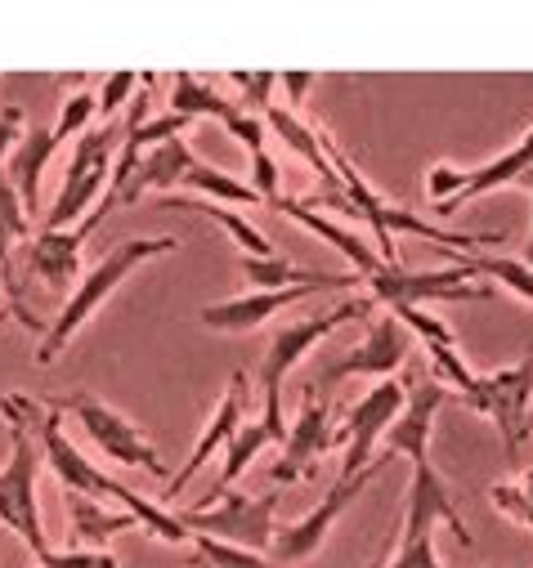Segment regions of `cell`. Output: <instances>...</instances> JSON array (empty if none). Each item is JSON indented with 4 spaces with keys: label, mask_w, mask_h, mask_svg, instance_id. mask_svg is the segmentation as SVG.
I'll list each match as a JSON object with an SVG mask.
<instances>
[{
    "label": "cell",
    "mask_w": 533,
    "mask_h": 568,
    "mask_svg": "<svg viewBox=\"0 0 533 568\" xmlns=\"http://www.w3.org/2000/svg\"><path fill=\"white\" fill-rule=\"evenodd\" d=\"M37 412L41 403L10 394L0 398V416L10 425V462L0 470V524L14 528L37 559L50 555L46 528H41V497H37V470H41V439H37Z\"/></svg>",
    "instance_id": "cell-1"
},
{
    "label": "cell",
    "mask_w": 533,
    "mask_h": 568,
    "mask_svg": "<svg viewBox=\"0 0 533 568\" xmlns=\"http://www.w3.org/2000/svg\"><path fill=\"white\" fill-rule=\"evenodd\" d=\"M372 314V296H350L341 305H332L328 314H310V318H296V323H283L274 336H270V349H264V363H260V420L264 430L274 435V444L288 439V420H283V381L288 372L319 345L328 341L336 327L354 323V318H368Z\"/></svg>",
    "instance_id": "cell-2"
},
{
    "label": "cell",
    "mask_w": 533,
    "mask_h": 568,
    "mask_svg": "<svg viewBox=\"0 0 533 568\" xmlns=\"http://www.w3.org/2000/svg\"><path fill=\"white\" fill-rule=\"evenodd\" d=\"M180 246V237H125V242H117V246H108V255L77 282V292H72V301L63 305V314L50 323V332L41 336V349H37V363H54L63 349H68V341L99 314V305L121 287V282L135 273L144 260H153V255H171Z\"/></svg>",
    "instance_id": "cell-3"
},
{
    "label": "cell",
    "mask_w": 533,
    "mask_h": 568,
    "mask_svg": "<svg viewBox=\"0 0 533 568\" xmlns=\"http://www.w3.org/2000/svg\"><path fill=\"white\" fill-rule=\"evenodd\" d=\"M121 139H125V121L121 125H90L77 139L63 189H59V202L46 215V229H77L86 220V206H94L103 197L108 180H112V162L121 153Z\"/></svg>",
    "instance_id": "cell-4"
},
{
    "label": "cell",
    "mask_w": 533,
    "mask_h": 568,
    "mask_svg": "<svg viewBox=\"0 0 533 568\" xmlns=\"http://www.w3.org/2000/svg\"><path fill=\"white\" fill-rule=\"evenodd\" d=\"M279 497L283 493H260V497H247V493H224L207 506H193V510H180V524L189 532H202V537H215V541H229V546H242V550H270L274 546V510H279Z\"/></svg>",
    "instance_id": "cell-5"
},
{
    "label": "cell",
    "mask_w": 533,
    "mask_h": 568,
    "mask_svg": "<svg viewBox=\"0 0 533 568\" xmlns=\"http://www.w3.org/2000/svg\"><path fill=\"white\" fill-rule=\"evenodd\" d=\"M462 403L497 425L506 457H515L520 444H524L529 430H533V416H529V403H533V354H524L515 367L475 376V381L462 389Z\"/></svg>",
    "instance_id": "cell-6"
},
{
    "label": "cell",
    "mask_w": 533,
    "mask_h": 568,
    "mask_svg": "<svg viewBox=\"0 0 533 568\" xmlns=\"http://www.w3.org/2000/svg\"><path fill=\"white\" fill-rule=\"evenodd\" d=\"M54 412H72L81 420V430L94 439V448L117 462V466H135V470H149V475H167V462L158 457V448L140 435L135 420H125L117 407L99 403L94 394H68L59 403H50Z\"/></svg>",
    "instance_id": "cell-7"
},
{
    "label": "cell",
    "mask_w": 533,
    "mask_h": 568,
    "mask_svg": "<svg viewBox=\"0 0 533 568\" xmlns=\"http://www.w3.org/2000/svg\"><path fill=\"white\" fill-rule=\"evenodd\" d=\"M385 462H390V453H385V457H376V462H372L368 470H359V475H341L305 519H296L292 528L274 532V546H270V550H274V559H279L283 568H288V564H305V559L323 546V537L332 532V524L354 506V497H359V493H363V488L385 470Z\"/></svg>",
    "instance_id": "cell-8"
},
{
    "label": "cell",
    "mask_w": 533,
    "mask_h": 568,
    "mask_svg": "<svg viewBox=\"0 0 533 568\" xmlns=\"http://www.w3.org/2000/svg\"><path fill=\"white\" fill-rule=\"evenodd\" d=\"M368 292H372V305H431V301H489L493 292L489 287H471V282L449 264V268H431V273H413L404 264H381L372 277H368Z\"/></svg>",
    "instance_id": "cell-9"
},
{
    "label": "cell",
    "mask_w": 533,
    "mask_h": 568,
    "mask_svg": "<svg viewBox=\"0 0 533 568\" xmlns=\"http://www.w3.org/2000/svg\"><path fill=\"white\" fill-rule=\"evenodd\" d=\"M359 273H319L314 282H301V287H283V292H251V296H238V301H224V305H207L202 310V327L211 332H251L260 327L270 314L279 310H292V305H305L310 296H323V292H345V287H359Z\"/></svg>",
    "instance_id": "cell-10"
},
{
    "label": "cell",
    "mask_w": 533,
    "mask_h": 568,
    "mask_svg": "<svg viewBox=\"0 0 533 568\" xmlns=\"http://www.w3.org/2000/svg\"><path fill=\"white\" fill-rule=\"evenodd\" d=\"M409 398V381H381L372 385L345 416V425L336 430V444H345V457H341V475H359L372 466V448L376 439L390 430V420L399 416Z\"/></svg>",
    "instance_id": "cell-11"
},
{
    "label": "cell",
    "mask_w": 533,
    "mask_h": 568,
    "mask_svg": "<svg viewBox=\"0 0 533 568\" xmlns=\"http://www.w3.org/2000/svg\"><path fill=\"white\" fill-rule=\"evenodd\" d=\"M328 403L319 398L314 385H305L301 394V412L292 420V430L283 439V462L274 466V484H296V479H310L323 462V453L336 444V430L328 425Z\"/></svg>",
    "instance_id": "cell-12"
},
{
    "label": "cell",
    "mask_w": 533,
    "mask_h": 568,
    "mask_svg": "<svg viewBox=\"0 0 533 568\" xmlns=\"http://www.w3.org/2000/svg\"><path fill=\"white\" fill-rule=\"evenodd\" d=\"M37 439H41V457L50 462V470L59 475L63 493H81V497H117V479H108L99 466H90V457H81L72 448V439L63 435V412L41 407L37 412Z\"/></svg>",
    "instance_id": "cell-13"
},
{
    "label": "cell",
    "mask_w": 533,
    "mask_h": 568,
    "mask_svg": "<svg viewBox=\"0 0 533 568\" xmlns=\"http://www.w3.org/2000/svg\"><path fill=\"white\" fill-rule=\"evenodd\" d=\"M404 358H409V332L385 314L381 323H372V327H368L363 345H354L345 358L328 363V367L314 376V389H319V385L350 381V376H376V381H390L399 367H404Z\"/></svg>",
    "instance_id": "cell-14"
},
{
    "label": "cell",
    "mask_w": 533,
    "mask_h": 568,
    "mask_svg": "<svg viewBox=\"0 0 533 568\" xmlns=\"http://www.w3.org/2000/svg\"><path fill=\"white\" fill-rule=\"evenodd\" d=\"M435 524H444V528L453 532L457 546H475L466 519L457 515V501H453L444 475L426 462V466H413L409 506H404V541H409V537H426V532H435Z\"/></svg>",
    "instance_id": "cell-15"
},
{
    "label": "cell",
    "mask_w": 533,
    "mask_h": 568,
    "mask_svg": "<svg viewBox=\"0 0 533 568\" xmlns=\"http://www.w3.org/2000/svg\"><path fill=\"white\" fill-rule=\"evenodd\" d=\"M444 398H449V389L440 385V376H431V381H409L404 407H399V416L390 420V430L381 435L385 448H390V457L399 453V457H409L413 466H426V462H431V420H435V412L444 407Z\"/></svg>",
    "instance_id": "cell-16"
},
{
    "label": "cell",
    "mask_w": 533,
    "mask_h": 568,
    "mask_svg": "<svg viewBox=\"0 0 533 568\" xmlns=\"http://www.w3.org/2000/svg\"><path fill=\"white\" fill-rule=\"evenodd\" d=\"M247 372H233L229 376V389H224V398L215 403V412H211V420H207V430H202V439L193 444V457H189V466L180 470V475H171V484H167V497L175 501L189 484H193V475L215 457V453H224V444L233 439V430L247 420Z\"/></svg>",
    "instance_id": "cell-17"
},
{
    "label": "cell",
    "mask_w": 533,
    "mask_h": 568,
    "mask_svg": "<svg viewBox=\"0 0 533 568\" xmlns=\"http://www.w3.org/2000/svg\"><path fill=\"white\" fill-rule=\"evenodd\" d=\"M86 237L90 233L81 224L77 229H41L37 242H32V255H28L32 273L46 282V287L63 292L68 282L81 273V246H86Z\"/></svg>",
    "instance_id": "cell-18"
},
{
    "label": "cell",
    "mask_w": 533,
    "mask_h": 568,
    "mask_svg": "<svg viewBox=\"0 0 533 568\" xmlns=\"http://www.w3.org/2000/svg\"><path fill=\"white\" fill-rule=\"evenodd\" d=\"M270 211H283V215H292V220H296L301 229H310L314 237H323V242H332V246H336V251H341V255H345V260L354 264V273H359L363 282H368V277H372V273H376V268L385 264V260L376 255V246H368V242H363L359 233H350V229H341V224H332L328 215H319V211H310V206H305V202H296V197H279V202H274Z\"/></svg>",
    "instance_id": "cell-19"
},
{
    "label": "cell",
    "mask_w": 533,
    "mask_h": 568,
    "mask_svg": "<svg viewBox=\"0 0 533 568\" xmlns=\"http://www.w3.org/2000/svg\"><path fill=\"white\" fill-rule=\"evenodd\" d=\"M529 171H533V130L520 139V144H515L511 153H502V158H493V162H484V166L466 171V180H462L457 197H453L449 206H440L435 215H453V211H462L466 202H475V197H484V193H493V189H502V184H520Z\"/></svg>",
    "instance_id": "cell-20"
},
{
    "label": "cell",
    "mask_w": 533,
    "mask_h": 568,
    "mask_svg": "<svg viewBox=\"0 0 533 568\" xmlns=\"http://www.w3.org/2000/svg\"><path fill=\"white\" fill-rule=\"evenodd\" d=\"M63 506H68V537L77 541V550H99L108 537H117L125 528H140L130 510H108L81 493H63Z\"/></svg>",
    "instance_id": "cell-21"
},
{
    "label": "cell",
    "mask_w": 533,
    "mask_h": 568,
    "mask_svg": "<svg viewBox=\"0 0 533 568\" xmlns=\"http://www.w3.org/2000/svg\"><path fill=\"white\" fill-rule=\"evenodd\" d=\"M264 130H274L283 144L319 175V189H341V180H336V171H332V162H328V153H323V144H319V130H310L292 108H279V103H270V112H264Z\"/></svg>",
    "instance_id": "cell-22"
},
{
    "label": "cell",
    "mask_w": 533,
    "mask_h": 568,
    "mask_svg": "<svg viewBox=\"0 0 533 568\" xmlns=\"http://www.w3.org/2000/svg\"><path fill=\"white\" fill-rule=\"evenodd\" d=\"M54 153H59V144H54L50 130H28L23 144H19L14 158H10V171H6V175H10V184H14V193H19V202H23L28 215H37L41 175H46V166H50Z\"/></svg>",
    "instance_id": "cell-23"
},
{
    "label": "cell",
    "mask_w": 533,
    "mask_h": 568,
    "mask_svg": "<svg viewBox=\"0 0 533 568\" xmlns=\"http://www.w3.org/2000/svg\"><path fill=\"white\" fill-rule=\"evenodd\" d=\"M162 206H184V211H198V215H207V220H215L251 260H270V255H279L274 251V242L264 237L247 215H238L233 206H215V202H202V197H162Z\"/></svg>",
    "instance_id": "cell-24"
},
{
    "label": "cell",
    "mask_w": 533,
    "mask_h": 568,
    "mask_svg": "<svg viewBox=\"0 0 533 568\" xmlns=\"http://www.w3.org/2000/svg\"><path fill=\"white\" fill-rule=\"evenodd\" d=\"M270 444H274V435L264 430L260 416H255V420H242L238 430H233V439L224 444V466H220V484H211V501L224 497V493L251 470V462L260 457V448H270Z\"/></svg>",
    "instance_id": "cell-25"
},
{
    "label": "cell",
    "mask_w": 533,
    "mask_h": 568,
    "mask_svg": "<svg viewBox=\"0 0 533 568\" xmlns=\"http://www.w3.org/2000/svg\"><path fill=\"white\" fill-rule=\"evenodd\" d=\"M449 260H453V268L462 277L489 273V277L502 282L506 292H515L520 301H533V264H524V260H511V255H471V251H449Z\"/></svg>",
    "instance_id": "cell-26"
},
{
    "label": "cell",
    "mask_w": 533,
    "mask_h": 568,
    "mask_svg": "<svg viewBox=\"0 0 533 568\" xmlns=\"http://www.w3.org/2000/svg\"><path fill=\"white\" fill-rule=\"evenodd\" d=\"M180 189L193 193V197H202V202H215V206H260V197H255L251 184H242L229 171H215L207 162H193Z\"/></svg>",
    "instance_id": "cell-27"
},
{
    "label": "cell",
    "mask_w": 533,
    "mask_h": 568,
    "mask_svg": "<svg viewBox=\"0 0 533 568\" xmlns=\"http://www.w3.org/2000/svg\"><path fill=\"white\" fill-rule=\"evenodd\" d=\"M233 108H238V103L224 99L207 77L180 72V77L171 81V112H180V116H189V121H198V116H215V121H224Z\"/></svg>",
    "instance_id": "cell-28"
},
{
    "label": "cell",
    "mask_w": 533,
    "mask_h": 568,
    "mask_svg": "<svg viewBox=\"0 0 533 568\" xmlns=\"http://www.w3.org/2000/svg\"><path fill=\"white\" fill-rule=\"evenodd\" d=\"M32 233V215L23 211V202H19V193H14V184H10V175L0 171V282L14 292V268H10V260H14V242H23Z\"/></svg>",
    "instance_id": "cell-29"
},
{
    "label": "cell",
    "mask_w": 533,
    "mask_h": 568,
    "mask_svg": "<svg viewBox=\"0 0 533 568\" xmlns=\"http://www.w3.org/2000/svg\"><path fill=\"white\" fill-rule=\"evenodd\" d=\"M242 273L255 282L260 292H283V287H301V282H314V277H319V273H310V268H296V264L283 260V255H270V260L242 255Z\"/></svg>",
    "instance_id": "cell-30"
},
{
    "label": "cell",
    "mask_w": 533,
    "mask_h": 568,
    "mask_svg": "<svg viewBox=\"0 0 533 568\" xmlns=\"http://www.w3.org/2000/svg\"><path fill=\"white\" fill-rule=\"evenodd\" d=\"M189 541H193V568H283V564H264L255 550H242V546H229L202 532H193Z\"/></svg>",
    "instance_id": "cell-31"
},
{
    "label": "cell",
    "mask_w": 533,
    "mask_h": 568,
    "mask_svg": "<svg viewBox=\"0 0 533 568\" xmlns=\"http://www.w3.org/2000/svg\"><path fill=\"white\" fill-rule=\"evenodd\" d=\"M489 506L506 519H515L520 528H533V470H524L511 484H489Z\"/></svg>",
    "instance_id": "cell-32"
},
{
    "label": "cell",
    "mask_w": 533,
    "mask_h": 568,
    "mask_svg": "<svg viewBox=\"0 0 533 568\" xmlns=\"http://www.w3.org/2000/svg\"><path fill=\"white\" fill-rule=\"evenodd\" d=\"M99 116V99L94 94H86V90H77L72 99H63V112H59V121L50 125V134H54V144H68V139L77 134H86L90 130V121Z\"/></svg>",
    "instance_id": "cell-33"
},
{
    "label": "cell",
    "mask_w": 533,
    "mask_h": 568,
    "mask_svg": "<svg viewBox=\"0 0 533 568\" xmlns=\"http://www.w3.org/2000/svg\"><path fill=\"white\" fill-rule=\"evenodd\" d=\"M229 81L242 90V99H233L242 112H251V116H264V112H270V94H274V85H279L274 72H233Z\"/></svg>",
    "instance_id": "cell-34"
},
{
    "label": "cell",
    "mask_w": 533,
    "mask_h": 568,
    "mask_svg": "<svg viewBox=\"0 0 533 568\" xmlns=\"http://www.w3.org/2000/svg\"><path fill=\"white\" fill-rule=\"evenodd\" d=\"M279 180H283V171H279V162L270 158V149L251 153V189H255L260 206H274V202L283 197V193H279Z\"/></svg>",
    "instance_id": "cell-35"
},
{
    "label": "cell",
    "mask_w": 533,
    "mask_h": 568,
    "mask_svg": "<svg viewBox=\"0 0 533 568\" xmlns=\"http://www.w3.org/2000/svg\"><path fill=\"white\" fill-rule=\"evenodd\" d=\"M135 85H140V77L135 72H112V77H103V85H99V116H117L130 99H135Z\"/></svg>",
    "instance_id": "cell-36"
},
{
    "label": "cell",
    "mask_w": 533,
    "mask_h": 568,
    "mask_svg": "<svg viewBox=\"0 0 533 568\" xmlns=\"http://www.w3.org/2000/svg\"><path fill=\"white\" fill-rule=\"evenodd\" d=\"M37 568H121V564L108 550H50L46 559H37Z\"/></svg>",
    "instance_id": "cell-37"
},
{
    "label": "cell",
    "mask_w": 533,
    "mask_h": 568,
    "mask_svg": "<svg viewBox=\"0 0 533 568\" xmlns=\"http://www.w3.org/2000/svg\"><path fill=\"white\" fill-rule=\"evenodd\" d=\"M390 568H444V564H440V550H435V532L409 537L404 546H399V555H394Z\"/></svg>",
    "instance_id": "cell-38"
},
{
    "label": "cell",
    "mask_w": 533,
    "mask_h": 568,
    "mask_svg": "<svg viewBox=\"0 0 533 568\" xmlns=\"http://www.w3.org/2000/svg\"><path fill=\"white\" fill-rule=\"evenodd\" d=\"M220 125H224L229 134H238V144H242L247 153H260V149H264V116H251V112L233 108Z\"/></svg>",
    "instance_id": "cell-39"
},
{
    "label": "cell",
    "mask_w": 533,
    "mask_h": 568,
    "mask_svg": "<svg viewBox=\"0 0 533 568\" xmlns=\"http://www.w3.org/2000/svg\"><path fill=\"white\" fill-rule=\"evenodd\" d=\"M462 180H466V171H457V166H449V162H440V166H431V171H426V193H431L435 211H440V206H449V202L457 197Z\"/></svg>",
    "instance_id": "cell-40"
},
{
    "label": "cell",
    "mask_w": 533,
    "mask_h": 568,
    "mask_svg": "<svg viewBox=\"0 0 533 568\" xmlns=\"http://www.w3.org/2000/svg\"><path fill=\"white\" fill-rule=\"evenodd\" d=\"M23 108H6L0 112V162H10L14 158V149L23 144Z\"/></svg>",
    "instance_id": "cell-41"
},
{
    "label": "cell",
    "mask_w": 533,
    "mask_h": 568,
    "mask_svg": "<svg viewBox=\"0 0 533 568\" xmlns=\"http://www.w3.org/2000/svg\"><path fill=\"white\" fill-rule=\"evenodd\" d=\"M279 85H288V94H292L288 103L301 108V103H305V90L314 85V77H310V72H292V77H279Z\"/></svg>",
    "instance_id": "cell-42"
},
{
    "label": "cell",
    "mask_w": 533,
    "mask_h": 568,
    "mask_svg": "<svg viewBox=\"0 0 533 568\" xmlns=\"http://www.w3.org/2000/svg\"><path fill=\"white\" fill-rule=\"evenodd\" d=\"M524 264H533V229H529V251H524Z\"/></svg>",
    "instance_id": "cell-43"
},
{
    "label": "cell",
    "mask_w": 533,
    "mask_h": 568,
    "mask_svg": "<svg viewBox=\"0 0 533 568\" xmlns=\"http://www.w3.org/2000/svg\"><path fill=\"white\" fill-rule=\"evenodd\" d=\"M520 184H524V189H533V171H529V175H524V180H520Z\"/></svg>",
    "instance_id": "cell-44"
}]
</instances>
